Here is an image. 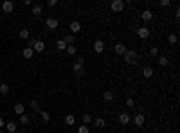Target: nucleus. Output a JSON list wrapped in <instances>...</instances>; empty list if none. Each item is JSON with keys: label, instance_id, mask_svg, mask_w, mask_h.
Listing matches in <instances>:
<instances>
[{"label": "nucleus", "instance_id": "obj_1", "mask_svg": "<svg viewBox=\"0 0 180 133\" xmlns=\"http://www.w3.org/2000/svg\"><path fill=\"white\" fill-rule=\"evenodd\" d=\"M124 61L128 63V65H137V63H139V54H137L135 50H126Z\"/></svg>", "mask_w": 180, "mask_h": 133}, {"label": "nucleus", "instance_id": "obj_2", "mask_svg": "<svg viewBox=\"0 0 180 133\" xmlns=\"http://www.w3.org/2000/svg\"><path fill=\"white\" fill-rule=\"evenodd\" d=\"M124 0H112V4H110V9L114 11V13H121L124 9Z\"/></svg>", "mask_w": 180, "mask_h": 133}, {"label": "nucleus", "instance_id": "obj_3", "mask_svg": "<svg viewBox=\"0 0 180 133\" xmlns=\"http://www.w3.org/2000/svg\"><path fill=\"white\" fill-rule=\"evenodd\" d=\"M31 49L34 50V52H43V50H45V43L42 42V40H36V42L32 43V47H31Z\"/></svg>", "mask_w": 180, "mask_h": 133}, {"label": "nucleus", "instance_id": "obj_4", "mask_svg": "<svg viewBox=\"0 0 180 133\" xmlns=\"http://www.w3.org/2000/svg\"><path fill=\"white\" fill-rule=\"evenodd\" d=\"M94 50L97 52V54H103V52H104V42H103V40H96Z\"/></svg>", "mask_w": 180, "mask_h": 133}, {"label": "nucleus", "instance_id": "obj_5", "mask_svg": "<svg viewBox=\"0 0 180 133\" xmlns=\"http://www.w3.org/2000/svg\"><path fill=\"white\" fill-rule=\"evenodd\" d=\"M45 25H47V29H58L59 22L56 18H47V20H45Z\"/></svg>", "mask_w": 180, "mask_h": 133}, {"label": "nucleus", "instance_id": "obj_6", "mask_svg": "<svg viewBox=\"0 0 180 133\" xmlns=\"http://www.w3.org/2000/svg\"><path fill=\"white\" fill-rule=\"evenodd\" d=\"M13 9H15V4H13L11 0H5V2L2 4V11L4 13H13Z\"/></svg>", "mask_w": 180, "mask_h": 133}, {"label": "nucleus", "instance_id": "obj_7", "mask_svg": "<svg viewBox=\"0 0 180 133\" xmlns=\"http://www.w3.org/2000/svg\"><path fill=\"white\" fill-rule=\"evenodd\" d=\"M137 34H139V38H141V40H146V38H150V29L144 25V27H141V29L137 31Z\"/></svg>", "mask_w": 180, "mask_h": 133}, {"label": "nucleus", "instance_id": "obj_8", "mask_svg": "<svg viewBox=\"0 0 180 133\" xmlns=\"http://www.w3.org/2000/svg\"><path fill=\"white\" fill-rule=\"evenodd\" d=\"M114 50H115V54H119V56H124L128 49H126V45H124V43H117Z\"/></svg>", "mask_w": 180, "mask_h": 133}, {"label": "nucleus", "instance_id": "obj_9", "mask_svg": "<svg viewBox=\"0 0 180 133\" xmlns=\"http://www.w3.org/2000/svg\"><path fill=\"white\" fill-rule=\"evenodd\" d=\"M131 121H133V124H135V126H142V124H144V121H146V117H144L142 114H137L135 117L131 119Z\"/></svg>", "mask_w": 180, "mask_h": 133}, {"label": "nucleus", "instance_id": "obj_10", "mask_svg": "<svg viewBox=\"0 0 180 133\" xmlns=\"http://www.w3.org/2000/svg\"><path fill=\"white\" fill-rule=\"evenodd\" d=\"M141 20H144V22H150V20H153V13L150 9H144L141 13Z\"/></svg>", "mask_w": 180, "mask_h": 133}, {"label": "nucleus", "instance_id": "obj_11", "mask_svg": "<svg viewBox=\"0 0 180 133\" xmlns=\"http://www.w3.org/2000/svg\"><path fill=\"white\" fill-rule=\"evenodd\" d=\"M72 72H74L76 76H83V74H85V70H83V65H79V63H74V65H72Z\"/></svg>", "mask_w": 180, "mask_h": 133}, {"label": "nucleus", "instance_id": "obj_12", "mask_svg": "<svg viewBox=\"0 0 180 133\" xmlns=\"http://www.w3.org/2000/svg\"><path fill=\"white\" fill-rule=\"evenodd\" d=\"M119 122H121V124H130L131 122V117L128 115V114H119Z\"/></svg>", "mask_w": 180, "mask_h": 133}, {"label": "nucleus", "instance_id": "obj_13", "mask_svg": "<svg viewBox=\"0 0 180 133\" xmlns=\"http://www.w3.org/2000/svg\"><path fill=\"white\" fill-rule=\"evenodd\" d=\"M22 56H24L25 59H31L32 56H34V50H32L31 47H25V49L22 50Z\"/></svg>", "mask_w": 180, "mask_h": 133}, {"label": "nucleus", "instance_id": "obj_14", "mask_svg": "<svg viewBox=\"0 0 180 133\" xmlns=\"http://www.w3.org/2000/svg\"><path fill=\"white\" fill-rule=\"evenodd\" d=\"M15 114H16V115L25 114V106H24L22 103H16V104H15Z\"/></svg>", "mask_w": 180, "mask_h": 133}, {"label": "nucleus", "instance_id": "obj_15", "mask_svg": "<svg viewBox=\"0 0 180 133\" xmlns=\"http://www.w3.org/2000/svg\"><path fill=\"white\" fill-rule=\"evenodd\" d=\"M103 99H104L106 103H112V101H114V92H112V90H106L104 94H103Z\"/></svg>", "mask_w": 180, "mask_h": 133}, {"label": "nucleus", "instance_id": "obj_16", "mask_svg": "<svg viewBox=\"0 0 180 133\" xmlns=\"http://www.w3.org/2000/svg\"><path fill=\"white\" fill-rule=\"evenodd\" d=\"M70 31H72V34L79 32V31H81V24H79V22H72L70 24Z\"/></svg>", "mask_w": 180, "mask_h": 133}, {"label": "nucleus", "instance_id": "obj_17", "mask_svg": "<svg viewBox=\"0 0 180 133\" xmlns=\"http://www.w3.org/2000/svg\"><path fill=\"white\" fill-rule=\"evenodd\" d=\"M63 42H65L67 45H72V43H76V36H74V34L70 32V34H67V36L63 38Z\"/></svg>", "mask_w": 180, "mask_h": 133}, {"label": "nucleus", "instance_id": "obj_18", "mask_svg": "<svg viewBox=\"0 0 180 133\" xmlns=\"http://www.w3.org/2000/svg\"><path fill=\"white\" fill-rule=\"evenodd\" d=\"M4 128L7 130L9 133H15V131H16V122H13V121H11V122H5Z\"/></svg>", "mask_w": 180, "mask_h": 133}, {"label": "nucleus", "instance_id": "obj_19", "mask_svg": "<svg viewBox=\"0 0 180 133\" xmlns=\"http://www.w3.org/2000/svg\"><path fill=\"white\" fill-rule=\"evenodd\" d=\"M94 124L97 126V128H104V126H106V121H104L103 117H97V119H94Z\"/></svg>", "mask_w": 180, "mask_h": 133}, {"label": "nucleus", "instance_id": "obj_20", "mask_svg": "<svg viewBox=\"0 0 180 133\" xmlns=\"http://www.w3.org/2000/svg\"><path fill=\"white\" fill-rule=\"evenodd\" d=\"M0 94H2V95H7V94H9V85H7V83H2V85H0Z\"/></svg>", "mask_w": 180, "mask_h": 133}, {"label": "nucleus", "instance_id": "obj_21", "mask_svg": "<svg viewBox=\"0 0 180 133\" xmlns=\"http://www.w3.org/2000/svg\"><path fill=\"white\" fill-rule=\"evenodd\" d=\"M142 76L144 77H151L153 76V69H151V66H144V69H142Z\"/></svg>", "mask_w": 180, "mask_h": 133}, {"label": "nucleus", "instance_id": "obj_22", "mask_svg": "<svg viewBox=\"0 0 180 133\" xmlns=\"http://www.w3.org/2000/svg\"><path fill=\"white\" fill-rule=\"evenodd\" d=\"M67 54H69V56H74L76 54V52H78V49H76V45H67Z\"/></svg>", "mask_w": 180, "mask_h": 133}, {"label": "nucleus", "instance_id": "obj_23", "mask_svg": "<svg viewBox=\"0 0 180 133\" xmlns=\"http://www.w3.org/2000/svg\"><path fill=\"white\" fill-rule=\"evenodd\" d=\"M157 58H158V65H160V66H168L169 59L166 58V56H157Z\"/></svg>", "mask_w": 180, "mask_h": 133}, {"label": "nucleus", "instance_id": "obj_24", "mask_svg": "<svg viewBox=\"0 0 180 133\" xmlns=\"http://www.w3.org/2000/svg\"><path fill=\"white\" fill-rule=\"evenodd\" d=\"M74 122H76V117H74V115H67V117H65V124H67V126H72Z\"/></svg>", "mask_w": 180, "mask_h": 133}, {"label": "nucleus", "instance_id": "obj_25", "mask_svg": "<svg viewBox=\"0 0 180 133\" xmlns=\"http://www.w3.org/2000/svg\"><path fill=\"white\" fill-rule=\"evenodd\" d=\"M168 42H169L171 45H177V43H178V36L175 34V32H173V34H169V38H168Z\"/></svg>", "mask_w": 180, "mask_h": 133}, {"label": "nucleus", "instance_id": "obj_26", "mask_svg": "<svg viewBox=\"0 0 180 133\" xmlns=\"http://www.w3.org/2000/svg\"><path fill=\"white\" fill-rule=\"evenodd\" d=\"M42 5H32V15H36V16H40L42 15Z\"/></svg>", "mask_w": 180, "mask_h": 133}, {"label": "nucleus", "instance_id": "obj_27", "mask_svg": "<svg viewBox=\"0 0 180 133\" xmlns=\"http://www.w3.org/2000/svg\"><path fill=\"white\" fill-rule=\"evenodd\" d=\"M20 38L22 40H29V29H22L20 31Z\"/></svg>", "mask_w": 180, "mask_h": 133}, {"label": "nucleus", "instance_id": "obj_28", "mask_svg": "<svg viewBox=\"0 0 180 133\" xmlns=\"http://www.w3.org/2000/svg\"><path fill=\"white\" fill-rule=\"evenodd\" d=\"M56 47H58L59 50H65V49H67V43L63 42V40H58V42H56Z\"/></svg>", "mask_w": 180, "mask_h": 133}, {"label": "nucleus", "instance_id": "obj_29", "mask_svg": "<svg viewBox=\"0 0 180 133\" xmlns=\"http://www.w3.org/2000/svg\"><path fill=\"white\" fill-rule=\"evenodd\" d=\"M31 108L34 112H40V103L36 101V99H32V101H31Z\"/></svg>", "mask_w": 180, "mask_h": 133}, {"label": "nucleus", "instance_id": "obj_30", "mask_svg": "<svg viewBox=\"0 0 180 133\" xmlns=\"http://www.w3.org/2000/svg\"><path fill=\"white\" fill-rule=\"evenodd\" d=\"M81 117H83V124H88V122H92V121H94L90 114H85V115H81Z\"/></svg>", "mask_w": 180, "mask_h": 133}, {"label": "nucleus", "instance_id": "obj_31", "mask_svg": "<svg viewBox=\"0 0 180 133\" xmlns=\"http://www.w3.org/2000/svg\"><path fill=\"white\" fill-rule=\"evenodd\" d=\"M78 133H90V130H88V126H86V124H81L78 128Z\"/></svg>", "mask_w": 180, "mask_h": 133}, {"label": "nucleus", "instance_id": "obj_32", "mask_svg": "<svg viewBox=\"0 0 180 133\" xmlns=\"http://www.w3.org/2000/svg\"><path fill=\"white\" fill-rule=\"evenodd\" d=\"M29 121H31V119H29V115H25V114H22V115H20V122H22V124H29Z\"/></svg>", "mask_w": 180, "mask_h": 133}, {"label": "nucleus", "instance_id": "obj_33", "mask_svg": "<svg viewBox=\"0 0 180 133\" xmlns=\"http://www.w3.org/2000/svg\"><path fill=\"white\" fill-rule=\"evenodd\" d=\"M150 56H151V58H157V56H158V47H151V49H150Z\"/></svg>", "mask_w": 180, "mask_h": 133}, {"label": "nucleus", "instance_id": "obj_34", "mask_svg": "<svg viewBox=\"0 0 180 133\" xmlns=\"http://www.w3.org/2000/svg\"><path fill=\"white\" fill-rule=\"evenodd\" d=\"M40 115H42V119H43L45 122H47L49 119H51V115H49V114H47V112H45V110H40Z\"/></svg>", "mask_w": 180, "mask_h": 133}, {"label": "nucleus", "instance_id": "obj_35", "mask_svg": "<svg viewBox=\"0 0 180 133\" xmlns=\"http://www.w3.org/2000/svg\"><path fill=\"white\" fill-rule=\"evenodd\" d=\"M126 106H128V108H133V106H135V101H133L131 97H128L126 99Z\"/></svg>", "mask_w": 180, "mask_h": 133}, {"label": "nucleus", "instance_id": "obj_36", "mask_svg": "<svg viewBox=\"0 0 180 133\" xmlns=\"http://www.w3.org/2000/svg\"><path fill=\"white\" fill-rule=\"evenodd\" d=\"M47 5H49V7H56V5H58V0H49Z\"/></svg>", "mask_w": 180, "mask_h": 133}, {"label": "nucleus", "instance_id": "obj_37", "mask_svg": "<svg viewBox=\"0 0 180 133\" xmlns=\"http://www.w3.org/2000/svg\"><path fill=\"white\" fill-rule=\"evenodd\" d=\"M171 2H169V0H160V5H162V7H168V5H169Z\"/></svg>", "mask_w": 180, "mask_h": 133}, {"label": "nucleus", "instance_id": "obj_38", "mask_svg": "<svg viewBox=\"0 0 180 133\" xmlns=\"http://www.w3.org/2000/svg\"><path fill=\"white\" fill-rule=\"evenodd\" d=\"M4 126H5V122H4V119H2V117H0V130H2V128H4Z\"/></svg>", "mask_w": 180, "mask_h": 133}, {"label": "nucleus", "instance_id": "obj_39", "mask_svg": "<svg viewBox=\"0 0 180 133\" xmlns=\"http://www.w3.org/2000/svg\"><path fill=\"white\" fill-rule=\"evenodd\" d=\"M0 133H4V131H2V130H0Z\"/></svg>", "mask_w": 180, "mask_h": 133}]
</instances>
